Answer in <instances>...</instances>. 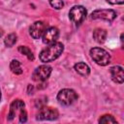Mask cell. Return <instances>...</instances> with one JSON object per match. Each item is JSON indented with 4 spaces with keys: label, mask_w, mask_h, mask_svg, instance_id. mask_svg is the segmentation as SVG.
I'll list each match as a JSON object with an SVG mask.
<instances>
[{
    "label": "cell",
    "mask_w": 124,
    "mask_h": 124,
    "mask_svg": "<svg viewBox=\"0 0 124 124\" xmlns=\"http://www.w3.org/2000/svg\"><path fill=\"white\" fill-rule=\"evenodd\" d=\"M63 50H64V46L62 43L55 42V43L49 44L46 48H44L41 51L39 55L40 60L44 63L52 62L62 54Z\"/></svg>",
    "instance_id": "1"
},
{
    "label": "cell",
    "mask_w": 124,
    "mask_h": 124,
    "mask_svg": "<svg viewBox=\"0 0 124 124\" xmlns=\"http://www.w3.org/2000/svg\"><path fill=\"white\" fill-rule=\"evenodd\" d=\"M78 100V94L75 90L64 88L60 90L57 94V101L60 105L64 107H69L72 104H74Z\"/></svg>",
    "instance_id": "2"
},
{
    "label": "cell",
    "mask_w": 124,
    "mask_h": 124,
    "mask_svg": "<svg viewBox=\"0 0 124 124\" xmlns=\"http://www.w3.org/2000/svg\"><path fill=\"white\" fill-rule=\"evenodd\" d=\"M90 56L95 63L100 66H106L110 62L109 53L101 47H93L90 49Z\"/></svg>",
    "instance_id": "3"
},
{
    "label": "cell",
    "mask_w": 124,
    "mask_h": 124,
    "mask_svg": "<svg viewBox=\"0 0 124 124\" xmlns=\"http://www.w3.org/2000/svg\"><path fill=\"white\" fill-rule=\"evenodd\" d=\"M86 14L87 12L83 6H74L69 12V18L73 23L78 25L85 19Z\"/></svg>",
    "instance_id": "4"
},
{
    "label": "cell",
    "mask_w": 124,
    "mask_h": 124,
    "mask_svg": "<svg viewBox=\"0 0 124 124\" xmlns=\"http://www.w3.org/2000/svg\"><path fill=\"white\" fill-rule=\"evenodd\" d=\"M51 67L48 65H41L39 67H37L33 74H32V79L34 81L37 82H41V81H45L46 79H47L51 74Z\"/></svg>",
    "instance_id": "5"
},
{
    "label": "cell",
    "mask_w": 124,
    "mask_h": 124,
    "mask_svg": "<svg viewBox=\"0 0 124 124\" xmlns=\"http://www.w3.org/2000/svg\"><path fill=\"white\" fill-rule=\"evenodd\" d=\"M116 17V13L110 9H98L91 14L92 19H102L111 22Z\"/></svg>",
    "instance_id": "6"
},
{
    "label": "cell",
    "mask_w": 124,
    "mask_h": 124,
    "mask_svg": "<svg viewBox=\"0 0 124 124\" xmlns=\"http://www.w3.org/2000/svg\"><path fill=\"white\" fill-rule=\"evenodd\" d=\"M58 117V111L52 108L44 107L37 113L38 120H54Z\"/></svg>",
    "instance_id": "7"
},
{
    "label": "cell",
    "mask_w": 124,
    "mask_h": 124,
    "mask_svg": "<svg viewBox=\"0 0 124 124\" xmlns=\"http://www.w3.org/2000/svg\"><path fill=\"white\" fill-rule=\"evenodd\" d=\"M46 29V23H44L43 21H36L30 26L29 33L33 39H40L44 35Z\"/></svg>",
    "instance_id": "8"
},
{
    "label": "cell",
    "mask_w": 124,
    "mask_h": 124,
    "mask_svg": "<svg viewBox=\"0 0 124 124\" xmlns=\"http://www.w3.org/2000/svg\"><path fill=\"white\" fill-rule=\"evenodd\" d=\"M59 37V30L56 27H49L46 28L44 35L42 36L43 38V43L46 45H49L52 43H55Z\"/></svg>",
    "instance_id": "9"
},
{
    "label": "cell",
    "mask_w": 124,
    "mask_h": 124,
    "mask_svg": "<svg viewBox=\"0 0 124 124\" xmlns=\"http://www.w3.org/2000/svg\"><path fill=\"white\" fill-rule=\"evenodd\" d=\"M24 107H25V104H24L23 101H21L19 99L15 100L10 106V110H9V114H8V120H13L15 118V116L19 114L20 110L22 108H24Z\"/></svg>",
    "instance_id": "10"
},
{
    "label": "cell",
    "mask_w": 124,
    "mask_h": 124,
    "mask_svg": "<svg viewBox=\"0 0 124 124\" xmlns=\"http://www.w3.org/2000/svg\"><path fill=\"white\" fill-rule=\"evenodd\" d=\"M111 79L116 83H123L124 81V73L121 66H113L109 69Z\"/></svg>",
    "instance_id": "11"
},
{
    "label": "cell",
    "mask_w": 124,
    "mask_h": 124,
    "mask_svg": "<svg viewBox=\"0 0 124 124\" xmlns=\"http://www.w3.org/2000/svg\"><path fill=\"white\" fill-rule=\"evenodd\" d=\"M74 69L76 70V72L78 74H79L82 77H87L90 74V68L87 64L83 63V62H78L77 64H75Z\"/></svg>",
    "instance_id": "12"
},
{
    "label": "cell",
    "mask_w": 124,
    "mask_h": 124,
    "mask_svg": "<svg viewBox=\"0 0 124 124\" xmlns=\"http://www.w3.org/2000/svg\"><path fill=\"white\" fill-rule=\"evenodd\" d=\"M93 38L97 43L103 44L107 39V31L102 28H96L93 31Z\"/></svg>",
    "instance_id": "13"
},
{
    "label": "cell",
    "mask_w": 124,
    "mask_h": 124,
    "mask_svg": "<svg viewBox=\"0 0 124 124\" xmlns=\"http://www.w3.org/2000/svg\"><path fill=\"white\" fill-rule=\"evenodd\" d=\"M10 69L11 71L15 74V75H21L23 70H22V67H21V64L18 60H12L11 63H10Z\"/></svg>",
    "instance_id": "14"
},
{
    "label": "cell",
    "mask_w": 124,
    "mask_h": 124,
    "mask_svg": "<svg viewBox=\"0 0 124 124\" xmlns=\"http://www.w3.org/2000/svg\"><path fill=\"white\" fill-rule=\"evenodd\" d=\"M16 39H17L16 35L15 33H11V34L7 35L6 38L4 39V44H5L6 46L11 47V46H13L16 43Z\"/></svg>",
    "instance_id": "15"
},
{
    "label": "cell",
    "mask_w": 124,
    "mask_h": 124,
    "mask_svg": "<svg viewBox=\"0 0 124 124\" xmlns=\"http://www.w3.org/2000/svg\"><path fill=\"white\" fill-rule=\"evenodd\" d=\"M18 51L20 53L24 54L29 60H34V54H33L32 50L28 46H18Z\"/></svg>",
    "instance_id": "16"
},
{
    "label": "cell",
    "mask_w": 124,
    "mask_h": 124,
    "mask_svg": "<svg viewBox=\"0 0 124 124\" xmlns=\"http://www.w3.org/2000/svg\"><path fill=\"white\" fill-rule=\"evenodd\" d=\"M99 123H104V124H110V123H116V119L109 115V114H106L103 115L100 119H99Z\"/></svg>",
    "instance_id": "17"
},
{
    "label": "cell",
    "mask_w": 124,
    "mask_h": 124,
    "mask_svg": "<svg viewBox=\"0 0 124 124\" xmlns=\"http://www.w3.org/2000/svg\"><path fill=\"white\" fill-rule=\"evenodd\" d=\"M49 4L56 10H60L64 7V2L62 0H49Z\"/></svg>",
    "instance_id": "18"
},
{
    "label": "cell",
    "mask_w": 124,
    "mask_h": 124,
    "mask_svg": "<svg viewBox=\"0 0 124 124\" xmlns=\"http://www.w3.org/2000/svg\"><path fill=\"white\" fill-rule=\"evenodd\" d=\"M18 116H19V122L24 123V122L27 121V112H26L25 108H22V109L20 110Z\"/></svg>",
    "instance_id": "19"
},
{
    "label": "cell",
    "mask_w": 124,
    "mask_h": 124,
    "mask_svg": "<svg viewBox=\"0 0 124 124\" xmlns=\"http://www.w3.org/2000/svg\"><path fill=\"white\" fill-rule=\"evenodd\" d=\"M106 1L111 5H122L124 3V0H106Z\"/></svg>",
    "instance_id": "20"
},
{
    "label": "cell",
    "mask_w": 124,
    "mask_h": 124,
    "mask_svg": "<svg viewBox=\"0 0 124 124\" xmlns=\"http://www.w3.org/2000/svg\"><path fill=\"white\" fill-rule=\"evenodd\" d=\"M2 35H3V31H2V29L0 28V37H1Z\"/></svg>",
    "instance_id": "21"
},
{
    "label": "cell",
    "mask_w": 124,
    "mask_h": 124,
    "mask_svg": "<svg viewBox=\"0 0 124 124\" xmlns=\"http://www.w3.org/2000/svg\"><path fill=\"white\" fill-rule=\"evenodd\" d=\"M0 100H1V91H0Z\"/></svg>",
    "instance_id": "22"
}]
</instances>
